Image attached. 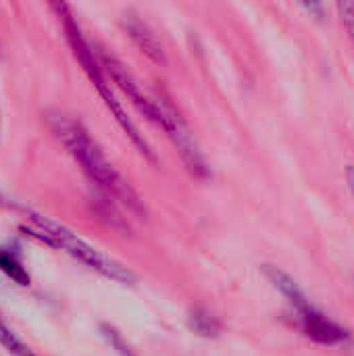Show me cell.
<instances>
[{
  "label": "cell",
  "instance_id": "obj_1",
  "mask_svg": "<svg viewBox=\"0 0 354 356\" xmlns=\"http://www.w3.org/2000/svg\"><path fill=\"white\" fill-rule=\"evenodd\" d=\"M48 123L54 131V136L61 140V144L67 148V152L81 165L83 173L113 200L121 202L136 215H146V207L138 192L123 179V175L113 167V163L104 156L100 146L92 140L88 129L61 113H52L48 117Z\"/></svg>",
  "mask_w": 354,
  "mask_h": 356
},
{
  "label": "cell",
  "instance_id": "obj_2",
  "mask_svg": "<svg viewBox=\"0 0 354 356\" xmlns=\"http://www.w3.org/2000/svg\"><path fill=\"white\" fill-rule=\"evenodd\" d=\"M52 8H54L56 15H58V21H61V25H63L65 38H67V42H69V46H71L75 58L79 60V65H81V69L86 71L88 79L92 81V86H94V88L98 90V94L102 96L106 108L111 111V115L115 117V121L119 123V127L125 131V136L131 140V144L138 148L140 154H144L146 159L154 161V152L150 150L148 142H146L144 136L138 131L136 123L129 119L127 111H125L123 104L117 100V96H115L113 88H111V83L106 81L104 69H102L98 56L94 54L90 42L86 40V35H83V31H81V27H79V23H77V19H75V15H73L71 6L65 4V2H56V4H52Z\"/></svg>",
  "mask_w": 354,
  "mask_h": 356
},
{
  "label": "cell",
  "instance_id": "obj_3",
  "mask_svg": "<svg viewBox=\"0 0 354 356\" xmlns=\"http://www.w3.org/2000/svg\"><path fill=\"white\" fill-rule=\"evenodd\" d=\"M21 232L40 240L42 244H48L52 248L67 252L69 257L77 259L79 263H83L92 271H96V273H100V275H104L117 284H123V286L136 284V275L131 269H127L119 261L111 259L108 254H104L96 246L88 244L77 234H73L69 227H65V225H61V223L44 217V215L29 213V225H21Z\"/></svg>",
  "mask_w": 354,
  "mask_h": 356
},
{
  "label": "cell",
  "instance_id": "obj_4",
  "mask_svg": "<svg viewBox=\"0 0 354 356\" xmlns=\"http://www.w3.org/2000/svg\"><path fill=\"white\" fill-rule=\"evenodd\" d=\"M154 102L159 106V113H161V121H159V127L165 129V134L169 136V140L173 142V146L177 148L186 169L194 175V177H200V179H207L211 177V167H209V161L192 131V127L186 123V119L182 117V113L175 108V104L167 98V96H154Z\"/></svg>",
  "mask_w": 354,
  "mask_h": 356
},
{
  "label": "cell",
  "instance_id": "obj_5",
  "mask_svg": "<svg viewBox=\"0 0 354 356\" xmlns=\"http://www.w3.org/2000/svg\"><path fill=\"white\" fill-rule=\"evenodd\" d=\"M100 65H102V69L111 75V79L117 83V88L134 102V106H136L148 121H152L154 125H159L161 113H159V106H156L154 98H150V96H146V94L142 92L140 83H138L136 77L127 71V67H125L121 60H117L115 56H108V54H104V52L100 54Z\"/></svg>",
  "mask_w": 354,
  "mask_h": 356
},
{
  "label": "cell",
  "instance_id": "obj_6",
  "mask_svg": "<svg viewBox=\"0 0 354 356\" xmlns=\"http://www.w3.org/2000/svg\"><path fill=\"white\" fill-rule=\"evenodd\" d=\"M298 319H300V327H303L305 336L309 340H313L315 344L338 346L348 340V332L342 325H338L336 321H332L328 315L317 311L313 305L309 309H305L303 313H298Z\"/></svg>",
  "mask_w": 354,
  "mask_h": 356
},
{
  "label": "cell",
  "instance_id": "obj_7",
  "mask_svg": "<svg viewBox=\"0 0 354 356\" xmlns=\"http://www.w3.org/2000/svg\"><path fill=\"white\" fill-rule=\"evenodd\" d=\"M121 25H123L125 33L129 35V40L138 46V50L144 56H148L156 65H165L167 63V56H165V50H163V44H161L159 35L140 17L127 13V15H123Z\"/></svg>",
  "mask_w": 354,
  "mask_h": 356
},
{
  "label": "cell",
  "instance_id": "obj_8",
  "mask_svg": "<svg viewBox=\"0 0 354 356\" xmlns=\"http://www.w3.org/2000/svg\"><path fill=\"white\" fill-rule=\"evenodd\" d=\"M263 273L269 280V284L294 307L296 313H303L305 309L311 307V300L307 298V294L300 290V286L296 284V280L292 275H288L286 271H282L275 265H263Z\"/></svg>",
  "mask_w": 354,
  "mask_h": 356
},
{
  "label": "cell",
  "instance_id": "obj_9",
  "mask_svg": "<svg viewBox=\"0 0 354 356\" xmlns=\"http://www.w3.org/2000/svg\"><path fill=\"white\" fill-rule=\"evenodd\" d=\"M0 271L21 288H27L31 282V277H29V273H27L25 265L21 263V257L17 254L15 248L0 246Z\"/></svg>",
  "mask_w": 354,
  "mask_h": 356
},
{
  "label": "cell",
  "instance_id": "obj_10",
  "mask_svg": "<svg viewBox=\"0 0 354 356\" xmlns=\"http://www.w3.org/2000/svg\"><path fill=\"white\" fill-rule=\"evenodd\" d=\"M188 325L202 338H217L221 334V321L204 309H194L188 315Z\"/></svg>",
  "mask_w": 354,
  "mask_h": 356
},
{
  "label": "cell",
  "instance_id": "obj_11",
  "mask_svg": "<svg viewBox=\"0 0 354 356\" xmlns=\"http://www.w3.org/2000/svg\"><path fill=\"white\" fill-rule=\"evenodd\" d=\"M0 346H2V348H6L10 355H15V356H35L31 350H29V346H27L21 338H17V336H15V332L6 325V321H4V317H2V313H0Z\"/></svg>",
  "mask_w": 354,
  "mask_h": 356
},
{
  "label": "cell",
  "instance_id": "obj_12",
  "mask_svg": "<svg viewBox=\"0 0 354 356\" xmlns=\"http://www.w3.org/2000/svg\"><path fill=\"white\" fill-rule=\"evenodd\" d=\"M100 336H102L104 342L111 346V350L117 353V356H136L134 348L129 346V342L123 338V334H121L115 325L102 323V325H100Z\"/></svg>",
  "mask_w": 354,
  "mask_h": 356
},
{
  "label": "cell",
  "instance_id": "obj_13",
  "mask_svg": "<svg viewBox=\"0 0 354 356\" xmlns=\"http://www.w3.org/2000/svg\"><path fill=\"white\" fill-rule=\"evenodd\" d=\"M338 17L348 33V38L354 42V2H338L336 4Z\"/></svg>",
  "mask_w": 354,
  "mask_h": 356
},
{
  "label": "cell",
  "instance_id": "obj_14",
  "mask_svg": "<svg viewBox=\"0 0 354 356\" xmlns=\"http://www.w3.org/2000/svg\"><path fill=\"white\" fill-rule=\"evenodd\" d=\"M303 8H307L309 13H315V15H317V19H323V6H321V4L311 2V4H303Z\"/></svg>",
  "mask_w": 354,
  "mask_h": 356
},
{
  "label": "cell",
  "instance_id": "obj_15",
  "mask_svg": "<svg viewBox=\"0 0 354 356\" xmlns=\"http://www.w3.org/2000/svg\"><path fill=\"white\" fill-rule=\"evenodd\" d=\"M346 181H348V188L354 196V165H348V169H346Z\"/></svg>",
  "mask_w": 354,
  "mask_h": 356
},
{
  "label": "cell",
  "instance_id": "obj_16",
  "mask_svg": "<svg viewBox=\"0 0 354 356\" xmlns=\"http://www.w3.org/2000/svg\"><path fill=\"white\" fill-rule=\"evenodd\" d=\"M0 202H2V196H0Z\"/></svg>",
  "mask_w": 354,
  "mask_h": 356
}]
</instances>
